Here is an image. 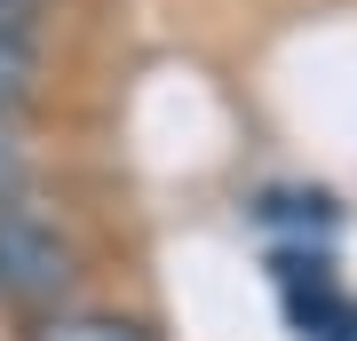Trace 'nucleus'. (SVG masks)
Masks as SVG:
<instances>
[{
  "instance_id": "nucleus-1",
  "label": "nucleus",
  "mask_w": 357,
  "mask_h": 341,
  "mask_svg": "<svg viewBox=\"0 0 357 341\" xmlns=\"http://www.w3.org/2000/svg\"><path fill=\"white\" fill-rule=\"evenodd\" d=\"M79 278V254L72 238L40 215L32 199H0V302H24V310H56Z\"/></svg>"
},
{
  "instance_id": "nucleus-2",
  "label": "nucleus",
  "mask_w": 357,
  "mask_h": 341,
  "mask_svg": "<svg viewBox=\"0 0 357 341\" xmlns=\"http://www.w3.org/2000/svg\"><path fill=\"white\" fill-rule=\"evenodd\" d=\"M32 341H159L143 317H119V310H48L32 326Z\"/></svg>"
},
{
  "instance_id": "nucleus-3",
  "label": "nucleus",
  "mask_w": 357,
  "mask_h": 341,
  "mask_svg": "<svg viewBox=\"0 0 357 341\" xmlns=\"http://www.w3.org/2000/svg\"><path fill=\"white\" fill-rule=\"evenodd\" d=\"M40 96V40H16L0 32V112H16V103Z\"/></svg>"
},
{
  "instance_id": "nucleus-4",
  "label": "nucleus",
  "mask_w": 357,
  "mask_h": 341,
  "mask_svg": "<svg viewBox=\"0 0 357 341\" xmlns=\"http://www.w3.org/2000/svg\"><path fill=\"white\" fill-rule=\"evenodd\" d=\"M32 190V167H24V151L16 143H0V199H24Z\"/></svg>"
},
{
  "instance_id": "nucleus-5",
  "label": "nucleus",
  "mask_w": 357,
  "mask_h": 341,
  "mask_svg": "<svg viewBox=\"0 0 357 341\" xmlns=\"http://www.w3.org/2000/svg\"><path fill=\"white\" fill-rule=\"evenodd\" d=\"M0 32H16V40H40V0H0Z\"/></svg>"
}]
</instances>
